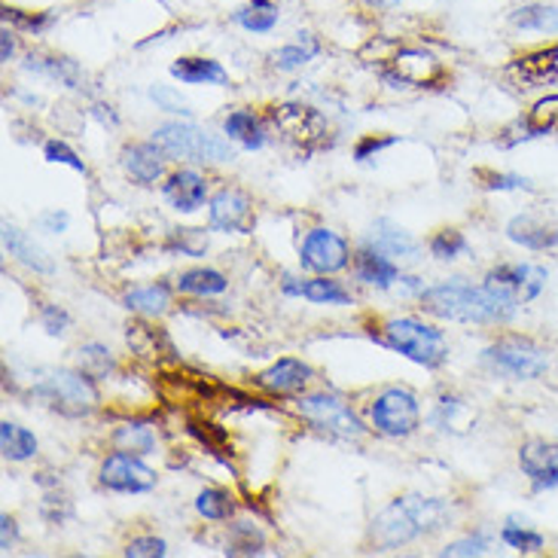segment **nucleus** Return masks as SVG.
Listing matches in <instances>:
<instances>
[{
	"label": "nucleus",
	"instance_id": "f257e3e1",
	"mask_svg": "<svg viewBox=\"0 0 558 558\" xmlns=\"http://www.w3.org/2000/svg\"><path fill=\"white\" fill-rule=\"evenodd\" d=\"M422 308L427 315L442 320H464V324H504L515 315L519 300L500 287L483 284H439L424 290Z\"/></svg>",
	"mask_w": 558,
	"mask_h": 558
},
{
	"label": "nucleus",
	"instance_id": "f03ea898",
	"mask_svg": "<svg viewBox=\"0 0 558 558\" xmlns=\"http://www.w3.org/2000/svg\"><path fill=\"white\" fill-rule=\"evenodd\" d=\"M446 525H449V507L442 500L409 495V498L393 500L388 510H381L373 519L369 537H373V546L388 553V549L418 541L424 534H437Z\"/></svg>",
	"mask_w": 558,
	"mask_h": 558
},
{
	"label": "nucleus",
	"instance_id": "7ed1b4c3",
	"mask_svg": "<svg viewBox=\"0 0 558 558\" xmlns=\"http://www.w3.org/2000/svg\"><path fill=\"white\" fill-rule=\"evenodd\" d=\"M378 342L388 345L391 351H400L409 361L430 366V369L449 357L446 336L439 330H434V327L422 324V320H412V317L388 320V324L381 327V332H378Z\"/></svg>",
	"mask_w": 558,
	"mask_h": 558
},
{
	"label": "nucleus",
	"instance_id": "20e7f679",
	"mask_svg": "<svg viewBox=\"0 0 558 558\" xmlns=\"http://www.w3.org/2000/svg\"><path fill=\"white\" fill-rule=\"evenodd\" d=\"M153 141L171 159H196V162H227V159H232V150L223 137L196 129L190 122H166L153 132Z\"/></svg>",
	"mask_w": 558,
	"mask_h": 558
},
{
	"label": "nucleus",
	"instance_id": "39448f33",
	"mask_svg": "<svg viewBox=\"0 0 558 558\" xmlns=\"http://www.w3.org/2000/svg\"><path fill=\"white\" fill-rule=\"evenodd\" d=\"M269 120L278 129L290 147H296L302 156L330 147V125L308 105H278L269 110Z\"/></svg>",
	"mask_w": 558,
	"mask_h": 558
},
{
	"label": "nucleus",
	"instance_id": "423d86ee",
	"mask_svg": "<svg viewBox=\"0 0 558 558\" xmlns=\"http://www.w3.org/2000/svg\"><path fill=\"white\" fill-rule=\"evenodd\" d=\"M34 397L71 418L89 415L98 407V391L86 373H49L44 381L34 385Z\"/></svg>",
	"mask_w": 558,
	"mask_h": 558
},
{
	"label": "nucleus",
	"instance_id": "0eeeda50",
	"mask_svg": "<svg viewBox=\"0 0 558 558\" xmlns=\"http://www.w3.org/2000/svg\"><path fill=\"white\" fill-rule=\"evenodd\" d=\"M296 412L305 422H312L320 430H327L332 437L357 439L363 437V424L357 422V415L348 409L345 400L332 397V393H312L296 400Z\"/></svg>",
	"mask_w": 558,
	"mask_h": 558
},
{
	"label": "nucleus",
	"instance_id": "6e6552de",
	"mask_svg": "<svg viewBox=\"0 0 558 558\" xmlns=\"http://www.w3.org/2000/svg\"><path fill=\"white\" fill-rule=\"evenodd\" d=\"M485 363L500 373V376H510V378H537L544 376L546 369H549V357H546L544 348L531 345L525 339H507V342H498V345H492L483 354Z\"/></svg>",
	"mask_w": 558,
	"mask_h": 558
},
{
	"label": "nucleus",
	"instance_id": "1a4fd4ad",
	"mask_svg": "<svg viewBox=\"0 0 558 558\" xmlns=\"http://www.w3.org/2000/svg\"><path fill=\"white\" fill-rule=\"evenodd\" d=\"M369 418H373V427L385 437H409L422 422V412H418V400L412 393L403 388H391L376 397Z\"/></svg>",
	"mask_w": 558,
	"mask_h": 558
},
{
	"label": "nucleus",
	"instance_id": "9d476101",
	"mask_svg": "<svg viewBox=\"0 0 558 558\" xmlns=\"http://www.w3.org/2000/svg\"><path fill=\"white\" fill-rule=\"evenodd\" d=\"M348 244L330 232V229H312L305 239H302V269L317 275H332L342 272L348 266Z\"/></svg>",
	"mask_w": 558,
	"mask_h": 558
},
{
	"label": "nucleus",
	"instance_id": "9b49d317",
	"mask_svg": "<svg viewBox=\"0 0 558 558\" xmlns=\"http://www.w3.org/2000/svg\"><path fill=\"white\" fill-rule=\"evenodd\" d=\"M101 485L120 495H141L156 485V473L137 461V454L117 452L101 464Z\"/></svg>",
	"mask_w": 558,
	"mask_h": 558
},
{
	"label": "nucleus",
	"instance_id": "f8f14e48",
	"mask_svg": "<svg viewBox=\"0 0 558 558\" xmlns=\"http://www.w3.org/2000/svg\"><path fill=\"white\" fill-rule=\"evenodd\" d=\"M211 229L217 232H235L247 235L254 232V205L242 190H220L211 198Z\"/></svg>",
	"mask_w": 558,
	"mask_h": 558
},
{
	"label": "nucleus",
	"instance_id": "ddd939ff",
	"mask_svg": "<svg viewBox=\"0 0 558 558\" xmlns=\"http://www.w3.org/2000/svg\"><path fill=\"white\" fill-rule=\"evenodd\" d=\"M544 281L546 272L541 266H531V263H507V266H498L495 272H488V281H485V284L500 287V290H507V293L515 296L519 302H529L541 293Z\"/></svg>",
	"mask_w": 558,
	"mask_h": 558
},
{
	"label": "nucleus",
	"instance_id": "4468645a",
	"mask_svg": "<svg viewBox=\"0 0 558 558\" xmlns=\"http://www.w3.org/2000/svg\"><path fill=\"white\" fill-rule=\"evenodd\" d=\"M393 80L407 83V86H434L442 80V68L430 52L422 49H397L391 56Z\"/></svg>",
	"mask_w": 558,
	"mask_h": 558
},
{
	"label": "nucleus",
	"instance_id": "2eb2a0df",
	"mask_svg": "<svg viewBox=\"0 0 558 558\" xmlns=\"http://www.w3.org/2000/svg\"><path fill=\"white\" fill-rule=\"evenodd\" d=\"M308 381H312V366H305L302 361H293V357L272 363L269 369H263L257 376L259 388L269 393H278V397L300 393Z\"/></svg>",
	"mask_w": 558,
	"mask_h": 558
},
{
	"label": "nucleus",
	"instance_id": "dca6fc26",
	"mask_svg": "<svg viewBox=\"0 0 558 558\" xmlns=\"http://www.w3.org/2000/svg\"><path fill=\"white\" fill-rule=\"evenodd\" d=\"M122 168L135 178L137 183H153L162 178L166 171V150L153 144H129L122 150Z\"/></svg>",
	"mask_w": 558,
	"mask_h": 558
},
{
	"label": "nucleus",
	"instance_id": "f3484780",
	"mask_svg": "<svg viewBox=\"0 0 558 558\" xmlns=\"http://www.w3.org/2000/svg\"><path fill=\"white\" fill-rule=\"evenodd\" d=\"M125 342L132 348V354H137L141 361H174V345L168 339L166 330L150 327V324H132L125 332Z\"/></svg>",
	"mask_w": 558,
	"mask_h": 558
},
{
	"label": "nucleus",
	"instance_id": "a211bd4d",
	"mask_svg": "<svg viewBox=\"0 0 558 558\" xmlns=\"http://www.w3.org/2000/svg\"><path fill=\"white\" fill-rule=\"evenodd\" d=\"M208 196V183L205 178L198 174V171H190V168H183L178 174H171L166 183V198L178 208V211L190 214L202 208V202Z\"/></svg>",
	"mask_w": 558,
	"mask_h": 558
},
{
	"label": "nucleus",
	"instance_id": "6ab92c4d",
	"mask_svg": "<svg viewBox=\"0 0 558 558\" xmlns=\"http://www.w3.org/2000/svg\"><path fill=\"white\" fill-rule=\"evenodd\" d=\"M507 235H510V242L522 244L529 251H549V247L558 244V227H549L546 220H537V217H529V214L510 220Z\"/></svg>",
	"mask_w": 558,
	"mask_h": 558
},
{
	"label": "nucleus",
	"instance_id": "aec40b11",
	"mask_svg": "<svg viewBox=\"0 0 558 558\" xmlns=\"http://www.w3.org/2000/svg\"><path fill=\"white\" fill-rule=\"evenodd\" d=\"M513 71L529 86H553V83H558V46L522 56L513 64Z\"/></svg>",
	"mask_w": 558,
	"mask_h": 558
},
{
	"label": "nucleus",
	"instance_id": "412c9836",
	"mask_svg": "<svg viewBox=\"0 0 558 558\" xmlns=\"http://www.w3.org/2000/svg\"><path fill=\"white\" fill-rule=\"evenodd\" d=\"M3 247L10 251V257H15L19 263H25L28 269H34V272H44L49 275L56 266H52V259H49V254H46L40 244H34L22 232V229L10 227V223H3Z\"/></svg>",
	"mask_w": 558,
	"mask_h": 558
},
{
	"label": "nucleus",
	"instance_id": "4be33fe9",
	"mask_svg": "<svg viewBox=\"0 0 558 558\" xmlns=\"http://www.w3.org/2000/svg\"><path fill=\"white\" fill-rule=\"evenodd\" d=\"M373 244H376L381 254H391V257H418V242L409 235L407 229H400L391 220H378L376 227H373Z\"/></svg>",
	"mask_w": 558,
	"mask_h": 558
},
{
	"label": "nucleus",
	"instance_id": "5701e85b",
	"mask_svg": "<svg viewBox=\"0 0 558 558\" xmlns=\"http://www.w3.org/2000/svg\"><path fill=\"white\" fill-rule=\"evenodd\" d=\"M171 76H178L181 83L198 86V83H214V86H227L229 76L227 71L211 59H181L171 64Z\"/></svg>",
	"mask_w": 558,
	"mask_h": 558
},
{
	"label": "nucleus",
	"instance_id": "b1692460",
	"mask_svg": "<svg viewBox=\"0 0 558 558\" xmlns=\"http://www.w3.org/2000/svg\"><path fill=\"white\" fill-rule=\"evenodd\" d=\"M357 278L366 284L391 287L400 278V269L378 247H363L357 254Z\"/></svg>",
	"mask_w": 558,
	"mask_h": 558
},
{
	"label": "nucleus",
	"instance_id": "393cba45",
	"mask_svg": "<svg viewBox=\"0 0 558 558\" xmlns=\"http://www.w3.org/2000/svg\"><path fill=\"white\" fill-rule=\"evenodd\" d=\"M284 290L293 293V296H305L308 302H317V305H348L351 302L345 290L336 281H327V278H315V281H305V284H293L287 278Z\"/></svg>",
	"mask_w": 558,
	"mask_h": 558
},
{
	"label": "nucleus",
	"instance_id": "a878e982",
	"mask_svg": "<svg viewBox=\"0 0 558 558\" xmlns=\"http://www.w3.org/2000/svg\"><path fill=\"white\" fill-rule=\"evenodd\" d=\"M0 452L7 461H28L37 452V439L25 427L3 422L0 424Z\"/></svg>",
	"mask_w": 558,
	"mask_h": 558
},
{
	"label": "nucleus",
	"instance_id": "bb28decb",
	"mask_svg": "<svg viewBox=\"0 0 558 558\" xmlns=\"http://www.w3.org/2000/svg\"><path fill=\"white\" fill-rule=\"evenodd\" d=\"M522 470L534 476V480H544V476H553L558 473V446H549V442H529L522 454Z\"/></svg>",
	"mask_w": 558,
	"mask_h": 558
},
{
	"label": "nucleus",
	"instance_id": "cd10ccee",
	"mask_svg": "<svg viewBox=\"0 0 558 558\" xmlns=\"http://www.w3.org/2000/svg\"><path fill=\"white\" fill-rule=\"evenodd\" d=\"M125 308L132 312H141V315H162L171 302V293H168L166 284H153V287H137V290H129L125 293Z\"/></svg>",
	"mask_w": 558,
	"mask_h": 558
},
{
	"label": "nucleus",
	"instance_id": "c85d7f7f",
	"mask_svg": "<svg viewBox=\"0 0 558 558\" xmlns=\"http://www.w3.org/2000/svg\"><path fill=\"white\" fill-rule=\"evenodd\" d=\"M525 132L529 137L556 135L558 132V95H546L537 105L531 107L525 117Z\"/></svg>",
	"mask_w": 558,
	"mask_h": 558
},
{
	"label": "nucleus",
	"instance_id": "c756f323",
	"mask_svg": "<svg viewBox=\"0 0 558 558\" xmlns=\"http://www.w3.org/2000/svg\"><path fill=\"white\" fill-rule=\"evenodd\" d=\"M178 290L181 293H196V296H214V293H223L227 290V278L214 269H190L178 278Z\"/></svg>",
	"mask_w": 558,
	"mask_h": 558
},
{
	"label": "nucleus",
	"instance_id": "7c9ffc66",
	"mask_svg": "<svg viewBox=\"0 0 558 558\" xmlns=\"http://www.w3.org/2000/svg\"><path fill=\"white\" fill-rule=\"evenodd\" d=\"M113 446L129 454H153L156 452V434L144 424H125L113 434Z\"/></svg>",
	"mask_w": 558,
	"mask_h": 558
},
{
	"label": "nucleus",
	"instance_id": "2f4dec72",
	"mask_svg": "<svg viewBox=\"0 0 558 558\" xmlns=\"http://www.w3.org/2000/svg\"><path fill=\"white\" fill-rule=\"evenodd\" d=\"M223 129H227V135L232 137V141H242L247 150L263 147V129H259V120L251 110H235V113H229V120Z\"/></svg>",
	"mask_w": 558,
	"mask_h": 558
},
{
	"label": "nucleus",
	"instance_id": "473e14b6",
	"mask_svg": "<svg viewBox=\"0 0 558 558\" xmlns=\"http://www.w3.org/2000/svg\"><path fill=\"white\" fill-rule=\"evenodd\" d=\"M196 510L205 519H211V522H227L229 515L235 513V500L229 492L223 488H205L196 500Z\"/></svg>",
	"mask_w": 558,
	"mask_h": 558
},
{
	"label": "nucleus",
	"instance_id": "72a5a7b5",
	"mask_svg": "<svg viewBox=\"0 0 558 558\" xmlns=\"http://www.w3.org/2000/svg\"><path fill=\"white\" fill-rule=\"evenodd\" d=\"M186 424H190V434H193V437H196L198 442L208 449V452H214V454L232 452V442H229L227 430H223V427L205 422V418H190Z\"/></svg>",
	"mask_w": 558,
	"mask_h": 558
},
{
	"label": "nucleus",
	"instance_id": "f704fd0d",
	"mask_svg": "<svg viewBox=\"0 0 558 558\" xmlns=\"http://www.w3.org/2000/svg\"><path fill=\"white\" fill-rule=\"evenodd\" d=\"M235 19H239V25H244L247 31H269L275 28V22H278V7L269 3V0H254V3H247L244 10H239Z\"/></svg>",
	"mask_w": 558,
	"mask_h": 558
},
{
	"label": "nucleus",
	"instance_id": "c9c22d12",
	"mask_svg": "<svg viewBox=\"0 0 558 558\" xmlns=\"http://www.w3.org/2000/svg\"><path fill=\"white\" fill-rule=\"evenodd\" d=\"M513 25L525 31H549L558 34V7H525L513 13Z\"/></svg>",
	"mask_w": 558,
	"mask_h": 558
},
{
	"label": "nucleus",
	"instance_id": "e433bc0d",
	"mask_svg": "<svg viewBox=\"0 0 558 558\" xmlns=\"http://www.w3.org/2000/svg\"><path fill=\"white\" fill-rule=\"evenodd\" d=\"M76 363H80V373H86L89 378H107L113 373V357L101 345L80 348L76 351Z\"/></svg>",
	"mask_w": 558,
	"mask_h": 558
},
{
	"label": "nucleus",
	"instance_id": "4c0bfd02",
	"mask_svg": "<svg viewBox=\"0 0 558 558\" xmlns=\"http://www.w3.org/2000/svg\"><path fill=\"white\" fill-rule=\"evenodd\" d=\"M227 553L229 556H259V553H263V534H259L251 522L232 525Z\"/></svg>",
	"mask_w": 558,
	"mask_h": 558
},
{
	"label": "nucleus",
	"instance_id": "58836bf2",
	"mask_svg": "<svg viewBox=\"0 0 558 558\" xmlns=\"http://www.w3.org/2000/svg\"><path fill=\"white\" fill-rule=\"evenodd\" d=\"M461 251H468V239L458 229H439L430 239V254L437 259H454Z\"/></svg>",
	"mask_w": 558,
	"mask_h": 558
},
{
	"label": "nucleus",
	"instance_id": "ea45409f",
	"mask_svg": "<svg viewBox=\"0 0 558 558\" xmlns=\"http://www.w3.org/2000/svg\"><path fill=\"white\" fill-rule=\"evenodd\" d=\"M37 68H40L44 74L61 80V83H64V86H71V89H76V86H80V80H83V74H80V68H76V64L71 59L37 61Z\"/></svg>",
	"mask_w": 558,
	"mask_h": 558
},
{
	"label": "nucleus",
	"instance_id": "a19ab883",
	"mask_svg": "<svg viewBox=\"0 0 558 558\" xmlns=\"http://www.w3.org/2000/svg\"><path fill=\"white\" fill-rule=\"evenodd\" d=\"M171 247L181 251V254H190V257H198V254H205V247H208V235H205L202 229H174Z\"/></svg>",
	"mask_w": 558,
	"mask_h": 558
},
{
	"label": "nucleus",
	"instance_id": "79ce46f5",
	"mask_svg": "<svg viewBox=\"0 0 558 558\" xmlns=\"http://www.w3.org/2000/svg\"><path fill=\"white\" fill-rule=\"evenodd\" d=\"M315 52V44H308L305 49H302V46H284V49H278L272 56V64L275 68H281V71H293V68H300V64H305V61L312 59Z\"/></svg>",
	"mask_w": 558,
	"mask_h": 558
},
{
	"label": "nucleus",
	"instance_id": "37998d69",
	"mask_svg": "<svg viewBox=\"0 0 558 558\" xmlns=\"http://www.w3.org/2000/svg\"><path fill=\"white\" fill-rule=\"evenodd\" d=\"M504 544H510L519 553H537L541 546H544V537L541 534H534V531L525 529H504Z\"/></svg>",
	"mask_w": 558,
	"mask_h": 558
},
{
	"label": "nucleus",
	"instance_id": "c03bdc74",
	"mask_svg": "<svg viewBox=\"0 0 558 558\" xmlns=\"http://www.w3.org/2000/svg\"><path fill=\"white\" fill-rule=\"evenodd\" d=\"M44 156L49 162H59V166H71L74 171H86V166L76 159V153L68 147V144H61V141H49L44 147Z\"/></svg>",
	"mask_w": 558,
	"mask_h": 558
},
{
	"label": "nucleus",
	"instance_id": "a18cd8bd",
	"mask_svg": "<svg viewBox=\"0 0 558 558\" xmlns=\"http://www.w3.org/2000/svg\"><path fill=\"white\" fill-rule=\"evenodd\" d=\"M150 95H153V101L162 107V110H168V113H181V117H190V113H193V110H190V105L183 101L181 95H174L171 89H162V86H156Z\"/></svg>",
	"mask_w": 558,
	"mask_h": 558
},
{
	"label": "nucleus",
	"instance_id": "49530a36",
	"mask_svg": "<svg viewBox=\"0 0 558 558\" xmlns=\"http://www.w3.org/2000/svg\"><path fill=\"white\" fill-rule=\"evenodd\" d=\"M168 549L162 541H156V537H141V541H132L129 549H125V556L129 558H162Z\"/></svg>",
	"mask_w": 558,
	"mask_h": 558
},
{
	"label": "nucleus",
	"instance_id": "de8ad7c7",
	"mask_svg": "<svg viewBox=\"0 0 558 558\" xmlns=\"http://www.w3.org/2000/svg\"><path fill=\"white\" fill-rule=\"evenodd\" d=\"M485 549H488L485 537H468V541H458V544L446 546L442 556H483Z\"/></svg>",
	"mask_w": 558,
	"mask_h": 558
},
{
	"label": "nucleus",
	"instance_id": "09e8293b",
	"mask_svg": "<svg viewBox=\"0 0 558 558\" xmlns=\"http://www.w3.org/2000/svg\"><path fill=\"white\" fill-rule=\"evenodd\" d=\"M393 141H397V137L393 135H369V137H363L361 144H357V150H354V159H369V156H373V153H378V150H385V147H391Z\"/></svg>",
	"mask_w": 558,
	"mask_h": 558
},
{
	"label": "nucleus",
	"instance_id": "8fccbe9b",
	"mask_svg": "<svg viewBox=\"0 0 558 558\" xmlns=\"http://www.w3.org/2000/svg\"><path fill=\"white\" fill-rule=\"evenodd\" d=\"M68 324H71V317L64 315L59 305H46V308H44V327H46V332H52V336H61Z\"/></svg>",
	"mask_w": 558,
	"mask_h": 558
},
{
	"label": "nucleus",
	"instance_id": "3c124183",
	"mask_svg": "<svg viewBox=\"0 0 558 558\" xmlns=\"http://www.w3.org/2000/svg\"><path fill=\"white\" fill-rule=\"evenodd\" d=\"M480 178H485V186L488 190H519V186H529V181L525 178H513V174H485V171H480Z\"/></svg>",
	"mask_w": 558,
	"mask_h": 558
},
{
	"label": "nucleus",
	"instance_id": "603ef678",
	"mask_svg": "<svg viewBox=\"0 0 558 558\" xmlns=\"http://www.w3.org/2000/svg\"><path fill=\"white\" fill-rule=\"evenodd\" d=\"M10 22L22 25V28H44L46 15H22V10H3Z\"/></svg>",
	"mask_w": 558,
	"mask_h": 558
},
{
	"label": "nucleus",
	"instance_id": "864d4df0",
	"mask_svg": "<svg viewBox=\"0 0 558 558\" xmlns=\"http://www.w3.org/2000/svg\"><path fill=\"white\" fill-rule=\"evenodd\" d=\"M0 525H3V534H0V549H3V553H10V546H13L15 541V522L10 519V515H3V519H0Z\"/></svg>",
	"mask_w": 558,
	"mask_h": 558
},
{
	"label": "nucleus",
	"instance_id": "5fc2aeb1",
	"mask_svg": "<svg viewBox=\"0 0 558 558\" xmlns=\"http://www.w3.org/2000/svg\"><path fill=\"white\" fill-rule=\"evenodd\" d=\"M40 223L52 229V232H59V229L68 227V214H44V217H40Z\"/></svg>",
	"mask_w": 558,
	"mask_h": 558
},
{
	"label": "nucleus",
	"instance_id": "6e6d98bb",
	"mask_svg": "<svg viewBox=\"0 0 558 558\" xmlns=\"http://www.w3.org/2000/svg\"><path fill=\"white\" fill-rule=\"evenodd\" d=\"M537 485H541V488H558V473H553V476H544V480H537Z\"/></svg>",
	"mask_w": 558,
	"mask_h": 558
},
{
	"label": "nucleus",
	"instance_id": "4d7b16f0",
	"mask_svg": "<svg viewBox=\"0 0 558 558\" xmlns=\"http://www.w3.org/2000/svg\"><path fill=\"white\" fill-rule=\"evenodd\" d=\"M13 56V44H10V34H3V61H10Z\"/></svg>",
	"mask_w": 558,
	"mask_h": 558
},
{
	"label": "nucleus",
	"instance_id": "13d9d810",
	"mask_svg": "<svg viewBox=\"0 0 558 558\" xmlns=\"http://www.w3.org/2000/svg\"><path fill=\"white\" fill-rule=\"evenodd\" d=\"M385 3H393V0H385Z\"/></svg>",
	"mask_w": 558,
	"mask_h": 558
}]
</instances>
